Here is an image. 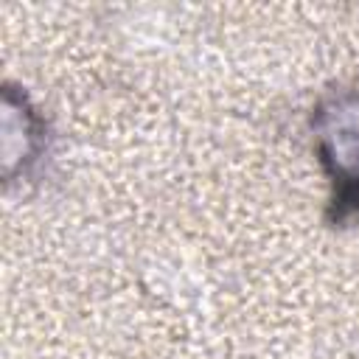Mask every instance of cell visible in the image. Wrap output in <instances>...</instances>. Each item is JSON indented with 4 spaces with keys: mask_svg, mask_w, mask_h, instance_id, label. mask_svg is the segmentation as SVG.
Masks as SVG:
<instances>
[{
    "mask_svg": "<svg viewBox=\"0 0 359 359\" xmlns=\"http://www.w3.org/2000/svg\"><path fill=\"white\" fill-rule=\"evenodd\" d=\"M309 129L331 188V222L359 224V87L323 95L311 109Z\"/></svg>",
    "mask_w": 359,
    "mask_h": 359,
    "instance_id": "cell-1",
    "label": "cell"
},
{
    "mask_svg": "<svg viewBox=\"0 0 359 359\" xmlns=\"http://www.w3.org/2000/svg\"><path fill=\"white\" fill-rule=\"evenodd\" d=\"M3 109L8 115H14V121L20 123V132L6 126V180L11 182L17 174H25L42 154L45 149V121L36 115V109L31 107L25 93H17L11 84H6L3 93Z\"/></svg>",
    "mask_w": 359,
    "mask_h": 359,
    "instance_id": "cell-2",
    "label": "cell"
}]
</instances>
